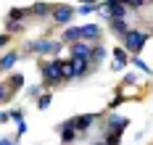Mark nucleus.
Wrapping results in <instances>:
<instances>
[{
  "label": "nucleus",
  "mask_w": 153,
  "mask_h": 145,
  "mask_svg": "<svg viewBox=\"0 0 153 145\" xmlns=\"http://www.w3.org/2000/svg\"><path fill=\"white\" fill-rule=\"evenodd\" d=\"M69 64H71V71H74V79H82L87 71H92L90 58H82V55H71V58H69Z\"/></svg>",
  "instance_id": "obj_6"
},
{
  "label": "nucleus",
  "mask_w": 153,
  "mask_h": 145,
  "mask_svg": "<svg viewBox=\"0 0 153 145\" xmlns=\"http://www.w3.org/2000/svg\"><path fill=\"white\" fill-rule=\"evenodd\" d=\"M5 84H8L11 90H19V87H24V77H21V74H11Z\"/></svg>",
  "instance_id": "obj_19"
},
{
  "label": "nucleus",
  "mask_w": 153,
  "mask_h": 145,
  "mask_svg": "<svg viewBox=\"0 0 153 145\" xmlns=\"http://www.w3.org/2000/svg\"><path fill=\"white\" fill-rule=\"evenodd\" d=\"M122 3L129 8V11H140V8L145 5V0H122Z\"/></svg>",
  "instance_id": "obj_22"
},
{
  "label": "nucleus",
  "mask_w": 153,
  "mask_h": 145,
  "mask_svg": "<svg viewBox=\"0 0 153 145\" xmlns=\"http://www.w3.org/2000/svg\"><path fill=\"white\" fill-rule=\"evenodd\" d=\"M74 8L71 5H63V3H56V8H53V13H50V21L56 24V27H66V24H71V18H74Z\"/></svg>",
  "instance_id": "obj_3"
},
{
  "label": "nucleus",
  "mask_w": 153,
  "mask_h": 145,
  "mask_svg": "<svg viewBox=\"0 0 153 145\" xmlns=\"http://www.w3.org/2000/svg\"><path fill=\"white\" fill-rule=\"evenodd\" d=\"M92 53V45L87 42V40H79V42H74L71 45V55H82V58H90Z\"/></svg>",
  "instance_id": "obj_14"
},
{
  "label": "nucleus",
  "mask_w": 153,
  "mask_h": 145,
  "mask_svg": "<svg viewBox=\"0 0 153 145\" xmlns=\"http://www.w3.org/2000/svg\"><path fill=\"white\" fill-rule=\"evenodd\" d=\"M50 106V92H45V95L37 98V108H48Z\"/></svg>",
  "instance_id": "obj_23"
},
{
  "label": "nucleus",
  "mask_w": 153,
  "mask_h": 145,
  "mask_svg": "<svg viewBox=\"0 0 153 145\" xmlns=\"http://www.w3.org/2000/svg\"><path fill=\"white\" fill-rule=\"evenodd\" d=\"M145 42H148V32H143V29H129V32L124 34V48L129 50L132 55H137L140 50L145 48Z\"/></svg>",
  "instance_id": "obj_2"
},
{
  "label": "nucleus",
  "mask_w": 153,
  "mask_h": 145,
  "mask_svg": "<svg viewBox=\"0 0 153 145\" xmlns=\"http://www.w3.org/2000/svg\"><path fill=\"white\" fill-rule=\"evenodd\" d=\"M127 5H124L122 0H103V8H100V13L108 18H124L127 16Z\"/></svg>",
  "instance_id": "obj_4"
},
{
  "label": "nucleus",
  "mask_w": 153,
  "mask_h": 145,
  "mask_svg": "<svg viewBox=\"0 0 153 145\" xmlns=\"http://www.w3.org/2000/svg\"><path fill=\"white\" fill-rule=\"evenodd\" d=\"M8 42H11V34H8V32H3V34H0V50H3V48H8Z\"/></svg>",
  "instance_id": "obj_26"
},
{
  "label": "nucleus",
  "mask_w": 153,
  "mask_h": 145,
  "mask_svg": "<svg viewBox=\"0 0 153 145\" xmlns=\"http://www.w3.org/2000/svg\"><path fill=\"white\" fill-rule=\"evenodd\" d=\"M127 64H129V55H127L122 48H114V71L127 69Z\"/></svg>",
  "instance_id": "obj_13"
},
{
  "label": "nucleus",
  "mask_w": 153,
  "mask_h": 145,
  "mask_svg": "<svg viewBox=\"0 0 153 145\" xmlns=\"http://www.w3.org/2000/svg\"><path fill=\"white\" fill-rule=\"evenodd\" d=\"M42 82L45 84H58L63 82V61L53 58V61H42Z\"/></svg>",
  "instance_id": "obj_1"
},
{
  "label": "nucleus",
  "mask_w": 153,
  "mask_h": 145,
  "mask_svg": "<svg viewBox=\"0 0 153 145\" xmlns=\"http://www.w3.org/2000/svg\"><path fill=\"white\" fill-rule=\"evenodd\" d=\"M11 119H13V121H24V111H21V108H13V111H11Z\"/></svg>",
  "instance_id": "obj_25"
},
{
  "label": "nucleus",
  "mask_w": 153,
  "mask_h": 145,
  "mask_svg": "<svg viewBox=\"0 0 153 145\" xmlns=\"http://www.w3.org/2000/svg\"><path fill=\"white\" fill-rule=\"evenodd\" d=\"M95 119H98L95 113H82V116H74V127H76V132H79V137H82V135L92 127V121H95Z\"/></svg>",
  "instance_id": "obj_9"
},
{
  "label": "nucleus",
  "mask_w": 153,
  "mask_h": 145,
  "mask_svg": "<svg viewBox=\"0 0 153 145\" xmlns=\"http://www.w3.org/2000/svg\"><path fill=\"white\" fill-rule=\"evenodd\" d=\"M0 145H16V140H5V137H3V140H0Z\"/></svg>",
  "instance_id": "obj_30"
},
{
  "label": "nucleus",
  "mask_w": 153,
  "mask_h": 145,
  "mask_svg": "<svg viewBox=\"0 0 153 145\" xmlns=\"http://www.w3.org/2000/svg\"><path fill=\"white\" fill-rule=\"evenodd\" d=\"M106 58V48L100 45V42H95L92 45V53H90V66L95 69V66H100V61Z\"/></svg>",
  "instance_id": "obj_16"
},
{
  "label": "nucleus",
  "mask_w": 153,
  "mask_h": 145,
  "mask_svg": "<svg viewBox=\"0 0 153 145\" xmlns=\"http://www.w3.org/2000/svg\"><path fill=\"white\" fill-rule=\"evenodd\" d=\"M11 95H13V90H11L8 84H0V103H5V100H11Z\"/></svg>",
  "instance_id": "obj_21"
},
{
  "label": "nucleus",
  "mask_w": 153,
  "mask_h": 145,
  "mask_svg": "<svg viewBox=\"0 0 153 145\" xmlns=\"http://www.w3.org/2000/svg\"><path fill=\"white\" fill-rule=\"evenodd\" d=\"M95 145H106V140H103V143H95Z\"/></svg>",
  "instance_id": "obj_32"
},
{
  "label": "nucleus",
  "mask_w": 153,
  "mask_h": 145,
  "mask_svg": "<svg viewBox=\"0 0 153 145\" xmlns=\"http://www.w3.org/2000/svg\"><path fill=\"white\" fill-rule=\"evenodd\" d=\"M16 61H19V53H13V50H11V53H5V55L0 58V69H5V71H8Z\"/></svg>",
  "instance_id": "obj_18"
},
{
  "label": "nucleus",
  "mask_w": 153,
  "mask_h": 145,
  "mask_svg": "<svg viewBox=\"0 0 153 145\" xmlns=\"http://www.w3.org/2000/svg\"><path fill=\"white\" fill-rule=\"evenodd\" d=\"M135 82H137V79H135V74H127V77H124V84H135Z\"/></svg>",
  "instance_id": "obj_29"
},
{
  "label": "nucleus",
  "mask_w": 153,
  "mask_h": 145,
  "mask_svg": "<svg viewBox=\"0 0 153 145\" xmlns=\"http://www.w3.org/2000/svg\"><path fill=\"white\" fill-rule=\"evenodd\" d=\"M24 27H27V24H21V18H8V21H5V32H8V34L21 32Z\"/></svg>",
  "instance_id": "obj_17"
},
{
  "label": "nucleus",
  "mask_w": 153,
  "mask_h": 145,
  "mask_svg": "<svg viewBox=\"0 0 153 145\" xmlns=\"http://www.w3.org/2000/svg\"><path fill=\"white\" fill-rule=\"evenodd\" d=\"M63 50L61 42H53V40H37L34 42V55H58Z\"/></svg>",
  "instance_id": "obj_5"
},
{
  "label": "nucleus",
  "mask_w": 153,
  "mask_h": 145,
  "mask_svg": "<svg viewBox=\"0 0 153 145\" xmlns=\"http://www.w3.org/2000/svg\"><path fill=\"white\" fill-rule=\"evenodd\" d=\"M53 8H56V3H34V5H32V16H37V18H50Z\"/></svg>",
  "instance_id": "obj_10"
},
{
  "label": "nucleus",
  "mask_w": 153,
  "mask_h": 145,
  "mask_svg": "<svg viewBox=\"0 0 153 145\" xmlns=\"http://www.w3.org/2000/svg\"><path fill=\"white\" fill-rule=\"evenodd\" d=\"M82 3H95V0H82Z\"/></svg>",
  "instance_id": "obj_31"
},
{
  "label": "nucleus",
  "mask_w": 153,
  "mask_h": 145,
  "mask_svg": "<svg viewBox=\"0 0 153 145\" xmlns=\"http://www.w3.org/2000/svg\"><path fill=\"white\" fill-rule=\"evenodd\" d=\"M58 132H61V140H63V143H74L76 137H79V132H76V127H74V119L63 121L61 127H58Z\"/></svg>",
  "instance_id": "obj_8"
},
{
  "label": "nucleus",
  "mask_w": 153,
  "mask_h": 145,
  "mask_svg": "<svg viewBox=\"0 0 153 145\" xmlns=\"http://www.w3.org/2000/svg\"><path fill=\"white\" fill-rule=\"evenodd\" d=\"M27 92H29L32 98H37V95H40V92H42V87H40V84H32V87H29V90H27Z\"/></svg>",
  "instance_id": "obj_27"
},
{
  "label": "nucleus",
  "mask_w": 153,
  "mask_h": 145,
  "mask_svg": "<svg viewBox=\"0 0 153 145\" xmlns=\"http://www.w3.org/2000/svg\"><path fill=\"white\" fill-rule=\"evenodd\" d=\"M127 124H129V121H127L124 116H116V113H111V119H108V132H119V135H122L124 129H127Z\"/></svg>",
  "instance_id": "obj_12"
},
{
  "label": "nucleus",
  "mask_w": 153,
  "mask_h": 145,
  "mask_svg": "<svg viewBox=\"0 0 153 145\" xmlns=\"http://www.w3.org/2000/svg\"><path fill=\"white\" fill-rule=\"evenodd\" d=\"M0 71H3V69H0Z\"/></svg>",
  "instance_id": "obj_33"
},
{
  "label": "nucleus",
  "mask_w": 153,
  "mask_h": 145,
  "mask_svg": "<svg viewBox=\"0 0 153 145\" xmlns=\"http://www.w3.org/2000/svg\"><path fill=\"white\" fill-rule=\"evenodd\" d=\"M63 79H74V71H71V64L63 61Z\"/></svg>",
  "instance_id": "obj_24"
},
{
  "label": "nucleus",
  "mask_w": 153,
  "mask_h": 145,
  "mask_svg": "<svg viewBox=\"0 0 153 145\" xmlns=\"http://www.w3.org/2000/svg\"><path fill=\"white\" fill-rule=\"evenodd\" d=\"M61 40H63V42H71V45L79 42V40H82V27H66Z\"/></svg>",
  "instance_id": "obj_15"
},
{
  "label": "nucleus",
  "mask_w": 153,
  "mask_h": 145,
  "mask_svg": "<svg viewBox=\"0 0 153 145\" xmlns=\"http://www.w3.org/2000/svg\"><path fill=\"white\" fill-rule=\"evenodd\" d=\"M132 66H135V69H140L143 74H153V69H148V66H145V61H140L137 55H132Z\"/></svg>",
  "instance_id": "obj_20"
},
{
  "label": "nucleus",
  "mask_w": 153,
  "mask_h": 145,
  "mask_svg": "<svg viewBox=\"0 0 153 145\" xmlns=\"http://www.w3.org/2000/svg\"><path fill=\"white\" fill-rule=\"evenodd\" d=\"M5 121H11V113H5V111H0V124H5Z\"/></svg>",
  "instance_id": "obj_28"
},
{
  "label": "nucleus",
  "mask_w": 153,
  "mask_h": 145,
  "mask_svg": "<svg viewBox=\"0 0 153 145\" xmlns=\"http://www.w3.org/2000/svg\"><path fill=\"white\" fill-rule=\"evenodd\" d=\"M108 21H111V32L116 34V37H122V40H124V34L132 29V27H129L124 18H108Z\"/></svg>",
  "instance_id": "obj_11"
},
{
  "label": "nucleus",
  "mask_w": 153,
  "mask_h": 145,
  "mask_svg": "<svg viewBox=\"0 0 153 145\" xmlns=\"http://www.w3.org/2000/svg\"><path fill=\"white\" fill-rule=\"evenodd\" d=\"M100 37H103V29L98 24H82V40L95 45V42H100Z\"/></svg>",
  "instance_id": "obj_7"
}]
</instances>
